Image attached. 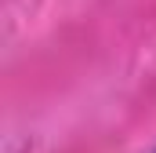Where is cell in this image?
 I'll return each instance as SVG.
<instances>
[{"label": "cell", "instance_id": "cell-1", "mask_svg": "<svg viewBox=\"0 0 156 153\" xmlns=\"http://www.w3.org/2000/svg\"><path fill=\"white\" fill-rule=\"evenodd\" d=\"M149 153H156V150H149Z\"/></svg>", "mask_w": 156, "mask_h": 153}]
</instances>
